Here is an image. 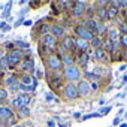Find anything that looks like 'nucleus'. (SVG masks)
<instances>
[{"label":"nucleus","mask_w":127,"mask_h":127,"mask_svg":"<svg viewBox=\"0 0 127 127\" xmlns=\"http://www.w3.org/2000/svg\"><path fill=\"white\" fill-rule=\"evenodd\" d=\"M64 76L70 81V82H73V81H79V78H81V69L78 67V66H67V67H64Z\"/></svg>","instance_id":"obj_1"},{"label":"nucleus","mask_w":127,"mask_h":127,"mask_svg":"<svg viewBox=\"0 0 127 127\" xmlns=\"http://www.w3.org/2000/svg\"><path fill=\"white\" fill-rule=\"evenodd\" d=\"M30 102H32L30 96L24 93V94H20V96H17V97L12 100V106H14L15 109H18V111H20L21 108H26V106H27Z\"/></svg>","instance_id":"obj_2"},{"label":"nucleus","mask_w":127,"mask_h":127,"mask_svg":"<svg viewBox=\"0 0 127 127\" xmlns=\"http://www.w3.org/2000/svg\"><path fill=\"white\" fill-rule=\"evenodd\" d=\"M6 57H8V63H9V66L12 67V66L18 64V63L21 61V58H23V51H21V49H14V51H11Z\"/></svg>","instance_id":"obj_3"},{"label":"nucleus","mask_w":127,"mask_h":127,"mask_svg":"<svg viewBox=\"0 0 127 127\" xmlns=\"http://www.w3.org/2000/svg\"><path fill=\"white\" fill-rule=\"evenodd\" d=\"M64 96H66V99H70V100L78 99V96H79L78 87H76L73 82H69V84L64 87Z\"/></svg>","instance_id":"obj_4"},{"label":"nucleus","mask_w":127,"mask_h":127,"mask_svg":"<svg viewBox=\"0 0 127 127\" xmlns=\"http://www.w3.org/2000/svg\"><path fill=\"white\" fill-rule=\"evenodd\" d=\"M48 66L52 70H58V69L63 67V61H61V58L58 55L54 54V55H49V58H48Z\"/></svg>","instance_id":"obj_5"},{"label":"nucleus","mask_w":127,"mask_h":127,"mask_svg":"<svg viewBox=\"0 0 127 127\" xmlns=\"http://www.w3.org/2000/svg\"><path fill=\"white\" fill-rule=\"evenodd\" d=\"M76 34H78L81 39H85V40H88V42H91V39L94 37L93 32H90V30H88L87 27H84V26L76 27Z\"/></svg>","instance_id":"obj_6"},{"label":"nucleus","mask_w":127,"mask_h":127,"mask_svg":"<svg viewBox=\"0 0 127 127\" xmlns=\"http://www.w3.org/2000/svg\"><path fill=\"white\" fill-rule=\"evenodd\" d=\"M78 91H79V94L81 96H88L90 94V91H91V87H90V82L88 81H85V79H81L79 82H78Z\"/></svg>","instance_id":"obj_7"},{"label":"nucleus","mask_w":127,"mask_h":127,"mask_svg":"<svg viewBox=\"0 0 127 127\" xmlns=\"http://www.w3.org/2000/svg\"><path fill=\"white\" fill-rule=\"evenodd\" d=\"M0 118H3V120H11V118H14V111H12V108L2 105V106H0Z\"/></svg>","instance_id":"obj_8"},{"label":"nucleus","mask_w":127,"mask_h":127,"mask_svg":"<svg viewBox=\"0 0 127 127\" xmlns=\"http://www.w3.org/2000/svg\"><path fill=\"white\" fill-rule=\"evenodd\" d=\"M85 2H76L75 5H73V14L76 15V17H82L84 15V12H85Z\"/></svg>","instance_id":"obj_9"},{"label":"nucleus","mask_w":127,"mask_h":127,"mask_svg":"<svg viewBox=\"0 0 127 127\" xmlns=\"http://www.w3.org/2000/svg\"><path fill=\"white\" fill-rule=\"evenodd\" d=\"M42 40H43L45 46H48V48H54V46H55V43H57V39H55L52 34H49V33H48V34H45Z\"/></svg>","instance_id":"obj_10"},{"label":"nucleus","mask_w":127,"mask_h":127,"mask_svg":"<svg viewBox=\"0 0 127 127\" xmlns=\"http://www.w3.org/2000/svg\"><path fill=\"white\" fill-rule=\"evenodd\" d=\"M51 34L55 39L60 37V36H63V34H64V27H61V26H52L51 27Z\"/></svg>","instance_id":"obj_11"},{"label":"nucleus","mask_w":127,"mask_h":127,"mask_svg":"<svg viewBox=\"0 0 127 127\" xmlns=\"http://www.w3.org/2000/svg\"><path fill=\"white\" fill-rule=\"evenodd\" d=\"M105 32H106V26L103 24V21H100V20H96L94 33H97V34H102V33H105Z\"/></svg>","instance_id":"obj_12"},{"label":"nucleus","mask_w":127,"mask_h":127,"mask_svg":"<svg viewBox=\"0 0 127 127\" xmlns=\"http://www.w3.org/2000/svg\"><path fill=\"white\" fill-rule=\"evenodd\" d=\"M75 45L81 49V51H85L88 46H90V43H88V40H85V39H81V37H78V40L75 42Z\"/></svg>","instance_id":"obj_13"},{"label":"nucleus","mask_w":127,"mask_h":127,"mask_svg":"<svg viewBox=\"0 0 127 127\" xmlns=\"http://www.w3.org/2000/svg\"><path fill=\"white\" fill-rule=\"evenodd\" d=\"M93 73H94L96 76L102 78L103 75H106V73H108V69H106L105 66H96V67H94V70H93Z\"/></svg>","instance_id":"obj_14"},{"label":"nucleus","mask_w":127,"mask_h":127,"mask_svg":"<svg viewBox=\"0 0 127 127\" xmlns=\"http://www.w3.org/2000/svg\"><path fill=\"white\" fill-rule=\"evenodd\" d=\"M117 14H118V8H117V6L108 8V20H114V18L117 17Z\"/></svg>","instance_id":"obj_15"},{"label":"nucleus","mask_w":127,"mask_h":127,"mask_svg":"<svg viewBox=\"0 0 127 127\" xmlns=\"http://www.w3.org/2000/svg\"><path fill=\"white\" fill-rule=\"evenodd\" d=\"M32 82H34V78H33V76L26 75V76H23V78H21V84H23V85H26V87H32Z\"/></svg>","instance_id":"obj_16"},{"label":"nucleus","mask_w":127,"mask_h":127,"mask_svg":"<svg viewBox=\"0 0 127 127\" xmlns=\"http://www.w3.org/2000/svg\"><path fill=\"white\" fill-rule=\"evenodd\" d=\"M33 66H34V61H33V58L30 57V58H27L24 63H23V69H27V70H33Z\"/></svg>","instance_id":"obj_17"},{"label":"nucleus","mask_w":127,"mask_h":127,"mask_svg":"<svg viewBox=\"0 0 127 127\" xmlns=\"http://www.w3.org/2000/svg\"><path fill=\"white\" fill-rule=\"evenodd\" d=\"M102 43H103V40H102V37H99V36H94L93 39H91V45L97 49V48H102Z\"/></svg>","instance_id":"obj_18"},{"label":"nucleus","mask_w":127,"mask_h":127,"mask_svg":"<svg viewBox=\"0 0 127 127\" xmlns=\"http://www.w3.org/2000/svg\"><path fill=\"white\" fill-rule=\"evenodd\" d=\"M93 55H94L96 60H103V58H105V49H103V48H97Z\"/></svg>","instance_id":"obj_19"},{"label":"nucleus","mask_w":127,"mask_h":127,"mask_svg":"<svg viewBox=\"0 0 127 127\" xmlns=\"http://www.w3.org/2000/svg\"><path fill=\"white\" fill-rule=\"evenodd\" d=\"M73 43H75V40L72 37H66L64 40H63V48H64V49H70L73 46Z\"/></svg>","instance_id":"obj_20"},{"label":"nucleus","mask_w":127,"mask_h":127,"mask_svg":"<svg viewBox=\"0 0 127 127\" xmlns=\"http://www.w3.org/2000/svg\"><path fill=\"white\" fill-rule=\"evenodd\" d=\"M61 61L66 64V67H67V66H73V58H72L70 55H67V54L61 57Z\"/></svg>","instance_id":"obj_21"},{"label":"nucleus","mask_w":127,"mask_h":127,"mask_svg":"<svg viewBox=\"0 0 127 127\" xmlns=\"http://www.w3.org/2000/svg\"><path fill=\"white\" fill-rule=\"evenodd\" d=\"M78 61H79V66L85 67V66H87V63H88V54H85V52H84V54H81Z\"/></svg>","instance_id":"obj_22"},{"label":"nucleus","mask_w":127,"mask_h":127,"mask_svg":"<svg viewBox=\"0 0 127 127\" xmlns=\"http://www.w3.org/2000/svg\"><path fill=\"white\" fill-rule=\"evenodd\" d=\"M97 17H99V20L108 18V8H100V9L97 11Z\"/></svg>","instance_id":"obj_23"},{"label":"nucleus","mask_w":127,"mask_h":127,"mask_svg":"<svg viewBox=\"0 0 127 127\" xmlns=\"http://www.w3.org/2000/svg\"><path fill=\"white\" fill-rule=\"evenodd\" d=\"M118 36H120V30H117V29H111L109 30V39L111 40H117Z\"/></svg>","instance_id":"obj_24"},{"label":"nucleus","mask_w":127,"mask_h":127,"mask_svg":"<svg viewBox=\"0 0 127 127\" xmlns=\"http://www.w3.org/2000/svg\"><path fill=\"white\" fill-rule=\"evenodd\" d=\"M18 84V79L15 78V76H8L6 78V85L8 87H14V85H17Z\"/></svg>","instance_id":"obj_25"},{"label":"nucleus","mask_w":127,"mask_h":127,"mask_svg":"<svg viewBox=\"0 0 127 127\" xmlns=\"http://www.w3.org/2000/svg\"><path fill=\"white\" fill-rule=\"evenodd\" d=\"M9 63H8V57H2L0 58V69H9Z\"/></svg>","instance_id":"obj_26"},{"label":"nucleus","mask_w":127,"mask_h":127,"mask_svg":"<svg viewBox=\"0 0 127 127\" xmlns=\"http://www.w3.org/2000/svg\"><path fill=\"white\" fill-rule=\"evenodd\" d=\"M11 6H12V2H8L6 6H5V11H3V14H2V18H6V17L11 14Z\"/></svg>","instance_id":"obj_27"},{"label":"nucleus","mask_w":127,"mask_h":127,"mask_svg":"<svg viewBox=\"0 0 127 127\" xmlns=\"http://www.w3.org/2000/svg\"><path fill=\"white\" fill-rule=\"evenodd\" d=\"M85 76H87L88 79H91V82H97V81L100 79L99 76H96V75H94L93 72H90V70H87V72H85Z\"/></svg>","instance_id":"obj_28"},{"label":"nucleus","mask_w":127,"mask_h":127,"mask_svg":"<svg viewBox=\"0 0 127 127\" xmlns=\"http://www.w3.org/2000/svg\"><path fill=\"white\" fill-rule=\"evenodd\" d=\"M105 48L106 49H109V51H114V40H111L109 37L106 39V42H105Z\"/></svg>","instance_id":"obj_29"},{"label":"nucleus","mask_w":127,"mask_h":127,"mask_svg":"<svg viewBox=\"0 0 127 127\" xmlns=\"http://www.w3.org/2000/svg\"><path fill=\"white\" fill-rule=\"evenodd\" d=\"M97 117H102L100 112H91V114H88V115H84L82 120H90V118H97Z\"/></svg>","instance_id":"obj_30"},{"label":"nucleus","mask_w":127,"mask_h":127,"mask_svg":"<svg viewBox=\"0 0 127 127\" xmlns=\"http://www.w3.org/2000/svg\"><path fill=\"white\" fill-rule=\"evenodd\" d=\"M8 90H5V88H0V100H5L6 97H8Z\"/></svg>","instance_id":"obj_31"},{"label":"nucleus","mask_w":127,"mask_h":127,"mask_svg":"<svg viewBox=\"0 0 127 127\" xmlns=\"http://www.w3.org/2000/svg\"><path fill=\"white\" fill-rule=\"evenodd\" d=\"M49 30H51V27H49L48 24H43V26L40 27V32H42V34H43V36H45V34H48V32H49Z\"/></svg>","instance_id":"obj_32"},{"label":"nucleus","mask_w":127,"mask_h":127,"mask_svg":"<svg viewBox=\"0 0 127 127\" xmlns=\"http://www.w3.org/2000/svg\"><path fill=\"white\" fill-rule=\"evenodd\" d=\"M20 115H23V117H27V115H30V109L26 106V108H21L20 109Z\"/></svg>","instance_id":"obj_33"},{"label":"nucleus","mask_w":127,"mask_h":127,"mask_svg":"<svg viewBox=\"0 0 127 127\" xmlns=\"http://www.w3.org/2000/svg\"><path fill=\"white\" fill-rule=\"evenodd\" d=\"M120 43L127 48V34H121V36H120Z\"/></svg>","instance_id":"obj_34"},{"label":"nucleus","mask_w":127,"mask_h":127,"mask_svg":"<svg viewBox=\"0 0 127 127\" xmlns=\"http://www.w3.org/2000/svg\"><path fill=\"white\" fill-rule=\"evenodd\" d=\"M17 45H18V48H23V49H29L30 48V45L27 42H17Z\"/></svg>","instance_id":"obj_35"},{"label":"nucleus","mask_w":127,"mask_h":127,"mask_svg":"<svg viewBox=\"0 0 127 127\" xmlns=\"http://www.w3.org/2000/svg\"><path fill=\"white\" fill-rule=\"evenodd\" d=\"M109 112H111V106H105V108L100 109V115H106V114H109Z\"/></svg>","instance_id":"obj_36"},{"label":"nucleus","mask_w":127,"mask_h":127,"mask_svg":"<svg viewBox=\"0 0 127 127\" xmlns=\"http://www.w3.org/2000/svg\"><path fill=\"white\" fill-rule=\"evenodd\" d=\"M45 99H46V102H52V100H54L55 97H54V96H52L51 93H46V94H45Z\"/></svg>","instance_id":"obj_37"},{"label":"nucleus","mask_w":127,"mask_h":127,"mask_svg":"<svg viewBox=\"0 0 127 127\" xmlns=\"http://www.w3.org/2000/svg\"><path fill=\"white\" fill-rule=\"evenodd\" d=\"M120 29H121V32H123V34H127V24H126V23H123Z\"/></svg>","instance_id":"obj_38"},{"label":"nucleus","mask_w":127,"mask_h":127,"mask_svg":"<svg viewBox=\"0 0 127 127\" xmlns=\"http://www.w3.org/2000/svg\"><path fill=\"white\" fill-rule=\"evenodd\" d=\"M117 6H120V8H126V6H127V2H126V0H121V2H117Z\"/></svg>","instance_id":"obj_39"},{"label":"nucleus","mask_w":127,"mask_h":127,"mask_svg":"<svg viewBox=\"0 0 127 127\" xmlns=\"http://www.w3.org/2000/svg\"><path fill=\"white\" fill-rule=\"evenodd\" d=\"M23 20H24V18H20L18 21H15V24H14V27H20L21 24H24V21H23Z\"/></svg>","instance_id":"obj_40"},{"label":"nucleus","mask_w":127,"mask_h":127,"mask_svg":"<svg viewBox=\"0 0 127 127\" xmlns=\"http://www.w3.org/2000/svg\"><path fill=\"white\" fill-rule=\"evenodd\" d=\"M90 87H91V90H94V91H96V90L99 88V85H97V82H91V84H90Z\"/></svg>","instance_id":"obj_41"},{"label":"nucleus","mask_w":127,"mask_h":127,"mask_svg":"<svg viewBox=\"0 0 127 127\" xmlns=\"http://www.w3.org/2000/svg\"><path fill=\"white\" fill-rule=\"evenodd\" d=\"M118 48H120V42L114 40V51H118Z\"/></svg>","instance_id":"obj_42"},{"label":"nucleus","mask_w":127,"mask_h":127,"mask_svg":"<svg viewBox=\"0 0 127 127\" xmlns=\"http://www.w3.org/2000/svg\"><path fill=\"white\" fill-rule=\"evenodd\" d=\"M112 124H114V126H118V124H120V117H117V118H114V121H112Z\"/></svg>","instance_id":"obj_43"},{"label":"nucleus","mask_w":127,"mask_h":127,"mask_svg":"<svg viewBox=\"0 0 127 127\" xmlns=\"http://www.w3.org/2000/svg\"><path fill=\"white\" fill-rule=\"evenodd\" d=\"M73 117H75L76 120H79V118H81V112H75V114H73Z\"/></svg>","instance_id":"obj_44"},{"label":"nucleus","mask_w":127,"mask_h":127,"mask_svg":"<svg viewBox=\"0 0 127 127\" xmlns=\"http://www.w3.org/2000/svg\"><path fill=\"white\" fill-rule=\"evenodd\" d=\"M48 126H49V127H55V123H54V121H51V120H49V121H48Z\"/></svg>","instance_id":"obj_45"},{"label":"nucleus","mask_w":127,"mask_h":127,"mask_svg":"<svg viewBox=\"0 0 127 127\" xmlns=\"http://www.w3.org/2000/svg\"><path fill=\"white\" fill-rule=\"evenodd\" d=\"M60 5H61V6H69V5H70V3H69V2H61V3H60Z\"/></svg>","instance_id":"obj_46"},{"label":"nucleus","mask_w":127,"mask_h":127,"mask_svg":"<svg viewBox=\"0 0 127 127\" xmlns=\"http://www.w3.org/2000/svg\"><path fill=\"white\" fill-rule=\"evenodd\" d=\"M33 24V21H24V26H32Z\"/></svg>","instance_id":"obj_47"},{"label":"nucleus","mask_w":127,"mask_h":127,"mask_svg":"<svg viewBox=\"0 0 127 127\" xmlns=\"http://www.w3.org/2000/svg\"><path fill=\"white\" fill-rule=\"evenodd\" d=\"M11 30V26H5V29H3V32H9Z\"/></svg>","instance_id":"obj_48"},{"label":"nucleus","mask_w":127,"mask_h":127,"mask_svg":"<svg viewBox=\"0 0 127 127\" xmlns=\"http://www.w3.org/2000/svg\"><path fill=\"white\" fill-rule=\"evenodd\" d=\"M99 103H100V105H102V108H103V105L106 103V100H105V99H100V102H99Z\"/></svg>","instance_id":"obj_49"},{"label":"nucleus","mask_w":127,"mask_h":127,"mask_svg":"<svg viewBox=\"0 0 127 127\" xmlns=\"http://www.w3.org/2000/svg\"><path fill=\"white\" fill-rule=\"evenodd\" d=\"M126 82H127V75L123 76V84H126Z\"/></svg>","instance_id":"obj_50"},{"label":"nucleus","mask_w":127,"mask_h":127,"mask_svg":"<svg viewBox=\"0 0 127 127\" xmlns=\"http://www.w3.org/2000/svg\"><path fill=\"white\" fill-rule=\"evenodd\" d=\"M5 126V121H3V118H0V127H3Z\"/></svg>","instance_id":"obj_51"},{"label":"nucleus","mask_w":127,"mask_h":127,"mask_svg":"<svg viewBox=\"0 0 127 127\" xmlns=\"http://www.w3.org/2000/svg\"><path fill=\"white\" fill-rule=\"evenodd\" d=\"M120 127H127V123H123V124H120Z\"/></svg>","instance_id":"obj_52"},{"label":"nucleus","mask_w":127,"mask_h":127,"mask_svg":"<svg viewBox=\"0 0 127 127\" xmlns=\"http://www.w3.org/2000/svg\"><path fill=\"white\" fill-rule=\"evenodd\" d=\"M15 127H24V126H15Z\"/></svg>","instance_id":"obj_53"}]
</instances>
